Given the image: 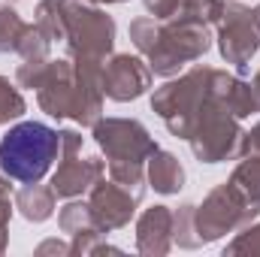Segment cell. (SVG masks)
Segmentation results:
<instances>
[{"label": "cell", "instance_id": "d590c367", "mask_svg": "<svg viewBox=\"0 0 260 257\" xmlns=\"http://www.w3.org/2000/svg\"><path fill=\"white\" fill-rule=\"evenodd\" d=\"M0 182H9V179H6V176H3V173H0Z\"/></svg>", "mask_w": 260, "mask_h": 257}, {"label": "cell", "instance_id": "277c9868", "mask_svg": "<svg viewBox=\"0 0 260 257\" xmlns=\"http://www.w3.org/2000/svg\"><path fill=\"white\" fill-rule=\"evenodd\" d=\"M212 70L215 67L194 64L188 73L167 79L160 88H154L151 94V112L167 124V130L176 139L191 136L194 118L200 112V106L209 100V85H212Z\"/></svg>", "mask_w": 260, "mask_h": 257}, {"label": "cell", "instance_id": "83f0119b", "mask_svg": "<svg viewBox=\"0 0 260 257\" xmlns=\"http://www.w3.org/2000/svg\"><path fill=\"white\" fill-rule=\"evenodd\" d=\"M9 182H0V254L9 248V218L15 209V200H9Z\"/></svg>", "mask_w": 260, "mask_h": 257}, {"label": "cell", "instance_id": "836d02e7", "mask_svg": "<svg viewBox=\"0 0 260 257\" xmlns=\"http://www.w3.org/2000/svg\"><path fill=\"white\" fill-rule=\"evenodd\" d=\"M91 3H97V6H115V3H127V0H91Z\"/></svg>", "mask_w": 260, "mask_h": 257}, {"label": "cell", "instance_id": "5b68a950", "mask_svg": "<svg viewBox=\"0 0 260 257\" xmlns=\"http://www.w3.org/2000/svg\"><path fill=\"white\" fill-rule=\"evenodd\" d=\"M64 9V49L73 61H106L115 52V18L91 0H61Z\"/></svg>", "mask_w": 260, "mask_h": 257}, {"label": "cell", "instance_id": "7c38bea8", "mask_svg": "<svg viewBox=\"0 0 260 257\" xmlns=\"http://www.w3.org/2000/svg\"><path fill=\"white\" fill-rule=\"evenodd\" d=\"M106 176V160L103 157H64L58 164V170L52 173V191L61 200H76L82 194H88L100 179Z\"/></svg>", "mask_w": 260, "mask_h": 257}, {"label": "cell", "instance_id": "8fae6325", "mask_svg": "<svg viewBox=\"0 0 260 257\" xmlns=\"http://www.w3.org/2000/svg\"><path fill=\"white\" fill-rule=\"evenodd\" d=\"M139 203H142L139 194H133L130 188L118 185L115 179L106 182V176L88 191L91 215H94V221H97V227L103 233H112V230L127 227L130 221H133V215H136V209H139Z\"/></svg>", "mask_w": 260, "mask_h": 257}, {"label": "cell", "instance_id": "d6986e66", "mask_svg": "<svg viewBox=\"0 0 260 257\" xmlns=\"http://www.w3.org/2000/svg\"><path fill=\"white\" fill-rule=\"evenodd\" d=\"M58 227H61V233H67V236H76V233H82V230L97 227L88 200H79V197H76V200H70L67 206H61V212H58ZM97 230H100V227H97Z\"/></svg>", "mask_w": 260, "mask_h": 257}, {"label": "cell", "instance_id": "d6a6232c", "mask_svg": "<svg viewBox=\"0 0 260 257\" xmlns=\"http://www.w3.org/2000/svg\"><path fill=\"white\" fill-rule=\"evenodd\" d=\"M251 94H254V103H257V112H260V70L254 73V79H251Z\"/></svg>", "mask_w": 260, "mask_h": 257}, {"label": "cell", "instance_id": "484cf974", "mask_svg": "<svg viewBox=\"0 0 260 257\" xmlns=\"http://www.w3.org/2000/svg\"><path fill=\"white\" fill-rule=\"evenodd\" d=\"M224 3L227 0H179V12L176 15H188V18H197V21L212 27V24L221 21Z\"/></svg>", "mask_w": 260, "mask_h": 257}, {"label": "cell", "instance_id": "ba28073f", "mask_svg": "<svg viewBox=\"0 0 260 257\" xmlns=\"http://www.w3.org/2000/svg\"><path fill=\"white\" fill-rule=\"evenodd\" d=\"M218 27V52L230 67H236L239 73H245L251 58L260 52V30L254 21V12L248 6H242L239 0H227L224 3V15L215 24Z\"/></svg>", "mask_w": 260, "mask_h": 257}, {"label": "cell", "instance_id": "3957f363", "mask_svg": "<svg viewBox=\"0 0 260 257\" xmlns=\"http://www.w3.org/2000/svg\"><path fill=\"white\" fill-rule=\"evenodd\" d=\"M61 160V133L43 121H15L0 139V173L12 182H43Z\"/></svg>", "mask_w": 260, "mask_h": 257}, {"label": "cell", "instance_id": "9c48e42d", "mask_svg": "<svg viewBox=\"0 0 260 257\" xmlns=\"http://www.w3.org/2000/svg\"><path fill=\"white\" fill-rule=\"evenodd\" d=\"M94 142L106 151V160H133L148 164V157L160 148L148 127L136 118H100L91 127Z\"/></svg>", "mask_w": 260, "mask_h": 257}, {"label": "cell", "instance_id": "52a82bcc", "mask_svg": "<svg viewBox=\"0 0 260 257\" xmlns=\"http://www.w3.org/2000/svg\"><path fill=\"white\" fill-rule=\"evenodd\" d=\"M197 218V236L203 245H212L224 239L227 233H239L251 221L260 218V206H254L245 194L239 191L230 179L215 185L212 191L203 197V203L194 212Z\"/></svg>", "mask_w": 260, "mask_h": 257}, {"label": "cell", "instance_id": "8992f818", "mask_svg": "<svg viewBox=\"0 0 260 257\" xmlns=\"http://www.w3.org/2000/svg\"><path fill=\"white\" fill-rule=\"evenodd\" d=\"M242 136H245L242 118L230 115L209 94V100L200 106L194 118L188 145H191V154L200 164L212 167V164H224V160H239L242 157Z\"/></svg>", "mask_w": 260, "mask_h": 257}, {"label": "cell", "instance_id": "1f68e13d", "mask_svg": "<svg viewBox=\"0 0 260 257\" xmlns=\"http://www.w3.org/2000/svg\"><path fill=\"white\" fill-rule=\"evenodd\" d=\"M242 154L260 157V121L251 130H245V136H242Z\"/></svg>", "mask_w": 260, "mask_h": 257}, {"label": "cell", "instance_id": "f1b7e54d", "mask_svg": "<svg viewBox=\"0 0 260 257\" xmlns=\"http://www.w3.org/2000/svg\"><path fill=\"white\" fill-rule=\"evenodd\" d=\"M142 6L151 18H173L179 12V0H142Z\"/></svg>", "mask_w": 260, "mask_h": 257}, {"label": "cell", "instance_id": "603a6c76", "mask_svg": "<svg viewBox=\"0 0 260 257\" xmlns=\"http://www.w3.org/2000/svg\"><path fill=\"white\" fill-rule=\"evenodd\" d=\"M109 179H115L118 185L130 188L133 194L145 197L148 188V176H145V164H133V160H109Z\"/></svg>", "mask_w": 260, "mask_h": 257}, {"label": "cell", "instance_id": "4fadbf2b", "mask_svg": "<svg viewBox=\"0 0 260 257\" xmlns=\"http://www.w3.org/2000/svg\"><path fill=\"white\" fill-rule=\"evenodd\" d=\"M136 251L145 257H164L173 251V209L157 203L136 218Z\"/></svg>", "mask_w": 260, "mask_h": 257}, {"label": "cell", "instance_id": "7a4b0ae2", "mask_svg": "<svg viewBox=\"0 0 260 257\" xmlns=\"http://www.w3.org/2000/svg\"><path fill=\"white\" fill-rule=\"evenodd\" d=\"M103 64L106 61H73L52 58L43 85L37 88L40 109L55 121H76L82 127H94L103 118Z\"/></svg>", "mask_w": 260, "mask_h": 257}, {"label": "cell", "instance_id": "7402d4cb", "mask_svg": "<svg viewBox=\"0 0 260 257\" xmlns=\"http://www.w3.org/2000/svg\"><path fill=\"white\" fill-rule=\"evenodd\" d=\"M24 112H27V100H24L21 88L15 82H9L6 76H0V124L21 121Z\"/></svg>", "mask_w": 260, "mask_h": 257}, {"label": "cell", "instance_id": "4316f807", "mask_svg": "<svg viewBox=\"0 0 260 257\" xmlns=\"http://www.w3.org/2000/svg\"><path fill=\"white\" fill-rule=\"evenodd\" d=\"M52 61V58H49ZM49 61H21L18 70H15V85L18 88H27V91H37L46 79V70H49Z\"/></svg>", "mask_w": 260, "mask_h": 257}, {"label": "cell", "instance_id": "e575fe53", "mask_svg": "<svg viewBox=\"0 0 260 257\" xmlns=\"http://www.w3.org/2000/svg\"><path fill=\"white\" fill-rule=\"evenodd\" d=\"M251 12H254V21H257V30H260V3L254 6V9H251Z\"/></svg>", "mask_w": 260, "mask_h": 257}, {"label": "cell", "instance_id": "ffe728a7", "mask_svg": "<svg viewBox=\"0 0 260 257\" xmlns=\"http://www.w3.org/2000/svg\"><path fill=\"white\" fill-rule=\"evenodd\" d=\"M230 182L245 194L254 206H260V157L254 154H242L239 164L230 173Z\"/></svg>", "mask_w": 260, "mask_h": 257}, {"label": "cell", "instance_id": "ac0fdd59", "mask_svg": "<svg viewBox=\"0 0 260 257\" xmlns=\"http://www.w3.org/2000/svg\"><path fill=\"white\" fill-rule=\"evenodd\" d=\"M34 24L52 40V43H64L67 24H64V9L61 0H40L34 9Z\"/></svg>", "mask_w": 260, "mask_h": 257}, {"label": "cell", "instance_id": "9a60e30c", "mask_svg": "<svg viewBox=\"0 0 260 257\" xmlns=\"http://www.w3.org/2000/svg\"><path fill=\"white\" fill-rule=\"evenodd\" d=\"M145 176H148V185H151L157 194H164V197L179 194L182 188H185V179H188L182 160H179L173 151H164V148H157V151L148 157Z\"/></svg>", "mask_w": 260, "mask_h": 257}, {"label": "cell", "instance_id": "f546056e", "mask_svg": "<svg viewBox=\"0 0 260 257\" xmlns=\"http://www.w3.org/2000/svg\"><path fill=\"white\" fill-rule=\"evenodd\" d=\"M58 133H61V160L82 151V139H85V136H82L79 130H58Z\"/></svg>", "mask_w": 260, "mask_h": 257}, {"label": "cell", "instance_id": "6da1fadb", "mask_svg": "<svg viewBox=\"0 0 260 257\" xmlns=\"http://www.w3.org/2000/svg\"><path fill=\"white\" fill-rule=\"evenodd\" d=\"M127 34L133 49L148 61L151 73L160 79H173L188 64L206 58L215 43L212 27L188 15H173V18L139 15L130 21Z\"/></svg>", "mask_w": 260, "mask_h": 257}, {"label": "cell", "instance_id": "44dd1931", "mask_svg": "<svg viewBox=\"0 0 260 257\" xmlns=\"http://www.w3.org/2000/svg\"><path fill=\"white\" fill-rule=\"evenodd\" d=\"M15 55L21 61H49L52 58V40L37 27V24H27L18 46H15Z\"/></svg>", "mask_w": 260, "mask_h": 257}, {"label": "cell", "instance_id": "d4e9b609", "mask_svg": "<svg viewBox=\"0 0 260 257\" xmlns=\"http://www.w3.org/2000/svg\"><path fill=\"white\" fill-rule=\"evenodd\" d=\"M260 257V221H251L248 227H242L239 233H233V239L224 245V257Z\"/></svg>", "mask_w": 260, "mask_h": 257}, {"label": "cell", "instance_id": "cb8c5ba5", "mask_svg": "<svg viewBox=\"0 0 260 257\" xmlns=\"http://www.w3.org/2000/svg\"><path fill=\"white\" fill-rule=\"evenodd\" d=\"M24 27H27V21H24L9 3H0V55L15 52V46H18Z\"/></svg>", "mask_w": 260, "mask_h": 257}, {"label": "cell", "instance_id": "5bb4252c", "mask_svg": "<svg viewBox=\"0 0 260 257\" xmlns=\"http://www.w3.org/2000/svg\"><path fill=\"white\" fill-rule=\"evenodd\" d=\"M212 100L218 106H224L230 115L236 118H248L257 112V103H254V94H251V82H245L242 76L236 73H227V70H212V88H209Z\"/></svg>", "mask_w": 260, "mask_h": 257}, {"label": "cell", "instance_id": "e0dca14e", "mask_svg": "<svg viewBox=\"0 0 260 257\" xmlns=\"http://www.w3.org/2000/svg\"><path fill=\"white\" fill-rule=\"evenodd\" d=\"M197 206L194 203H182L179 209H173V245L185 248V251H197L203 248L200 236H197Z\"/></svg>", "mask_w": 260, "mask_h": 257}, {"label": "cell", "instance_id": "2e32d148", "mask_svg": "<svg viewBox=\"0 0 260 257\" xmlns=\"http://www.w3.org/2000/svg\"><path fill=\"white\" fill-rule=\"evenodd\" d=\"M15 209L24 221L30 224H43L55 215L58 209V194L52 191V185H40V182H30L24 188L15 191Z\"/></svg>", "mask_w": 260, "mask_h": 257}, {"label": "cell", "instance_id": "30bf717a", "mask_svg": "<svg viewBox=\"0 0 260 257\" xmlns=\"http://www.w3.org/2000/svg\"><path fill=\"white\" fill-rule=\"evenodd\" d=\"M151 67L142 55H109L106 64H103V79H100V88L103 94L112 100V103H133L139 100L142 94L151 91Z\"/></svg>", "mask_w": 260, "mask_h": 257}, {"label": "cell", "instance_id": "4dcf8cb0", "mask_svg": "<svg viewBox=\"0 0 260 257\" xmlns=\"http://www.w3.org/2000/svg\"><path fill=\"white\" fill-rule=\"evenodd\" d=\"M34 254L37 257H70L73 251H70V242H64V239H46V242H40L37 248H34Z\"/></svg>", "mask_w": 260, "mask_h": 257}]
</instances>
